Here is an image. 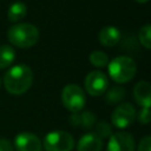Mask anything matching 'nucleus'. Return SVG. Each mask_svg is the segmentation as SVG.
<instances>
[{
  "label": "nucleus",
  "instance_id": "obj_1",
  "mask_svg": "<svg viewBox=\"0 0 151 151\" xmlns=\"http://www.w3.org/2000/svg\"><path fill=\"white\" fill-rule=\"evenodd\" d=\"M32 81V70L25 64H17L12 66L4 77V85L6 90L15 96L25 93L31 87Z\"/></svg>",
  "mask_w": 151,
  "mask_h": 151
},
{
  "label": "nucleus",
  "instance_id": "obj_2",
  "mask_svg": "<svg viewBox=\"0 0 151 151\" xmlns=\"http://www.w3.org/2000/svg\"><path fill=\"white\" fill-rule=\"evenodd\" d=\"M7 38L14 46L27 48L37 44L39 40V29L33 24L19 22L9 27L7 32Z\"/></svg>",
  "mask_w": 151,
  "mask_h": 151
},
{
  "label": "nucleus",
  "instance_id": "obj_3",
  "mask_svg": "<svg viewBox=\"0 0 151 151\" xmlns=\"http://www.w3.org/2000/svg\"><path fill=\"white\" fill-rule=\"evenodd\" d=\"M107 70L110 77L116 83H127L134 77L137 66L132 58L127 55H118L109 63Z\"/></svg>",
  "mask_w": 151,
  "mask_h": 151
},
{
  "label": "nucleus",
  "instance_id": "obj_4",
  "mask_svg": "<svg viewBox=\"0 0 151 151\" xmlns=\"http://www.w3.org/2000/svg\"><path fill=\"white\" fill-rule=\"evenodd\" d=\"M42 146L46 151H71L74 146V139L66 131H51L45 136Z\"/></svg>",
  "mask_w": 151,
  "mask_h": 151
},
{
  "label": "nucleus",
  "instance_id": "obj_5",
  "mask_svg": "<svg viewBox=\"0 0 151 151\" xmlns=\"http://www.w3.org/2000/svg\"><path fill=\"white\" fill-rule=\"evenodd\" d=\"M61 101L68 111L77 113L85 106L86 97L80 86L77 84H68L63 88Z\"/></svg>",
  "mask_w": 151,
  "mask_h": 151
},
{
  "label": "nucleus",
  "instance_id": "obj_6",
  "mask_svg": "<svg viewBox=\"0 0 151 151\" xmlns=\"http://www.w3.org/2000/svg\"><path fill=\"white\" fill-rule=\"evenodd\" d=\"M85 90L91 96H101L105 93L109 86V79L106 74L101 71H91L84 80Z\"/></svg>",
  "mask_w": 151,
  "mask_h": 151
},
{
  "label": "nucleus",
  "instance_id": "obj_7",
  "mask_svg": "<svg viewBox=\"0 0 151 151\" xmlns=\"http://www.w3.org/2000/svg\"><path fill=\"white\" fill-rule=\"evenodd\" d=\"M136 118V110L130 103L119 104L111 114V122L117 129H126Z\"/></svg>",
  "mask_w": 151,
  "mask_h": 151
},
{
  "label": "nucleus",
  "instance_id": "obj_8",
  "mask_svg": "<svg viewBox=\"0 0 151 151\" xmlns=\"http://www.w3.org/2000/svg\"><path fill=\"white\" fill-rule=\"evenodd\" d=\"M106 151H134V140L129 132H116L109 138Z\"/></svg>",
  "mask_w": 151,
  "mask_h": 151
},
{
  "label": "nucleus",
  "instance_id": "obj_9",
  "mask_svg": "<svg viewBox=\"0 0 151 151\" xmlns=\"http://www.w3.org/2000/svg\"><path fill=\"white\" fill-rule=\"evenodd\" d=\"M17 151H41L42 145L40 139L31 132H21L14 139Z\"/></svg>",
  "mask_w": 151,
  "mask_h": 151
},
{
  "label": "nucleus",
  "instance_id": "obj_10",
  "mask_svg": "<svg viewBox=\"0 0 151 151\" xmlns=\"http://www.w3.org/2000/svg\"><path fill=\"white\" fill-rule=\"evenodd\" d=\"M133 97L142 107H150L151 104V86L147 81H138L133 87Z\"/></svg>",
  "mask_w": 151,
  "mask_h": 151
},
{
  "label": "nucleus",
  "instance_id": "obj_11",
  "mask_svg": "<svg viewBox=\"0 0 151 151\" xmlns=\"http://www.w3.org/2000/svg\"><path fill=\"white\" fill-rule=\"evenodd\" d=\"M120 37H122V33H120L119 28L116 26H112V25L103 27L98 35L100 44L106 47H112L116 44H118V41L120 40Z\"/></svg>",
  "mask_w": 151,
  "mask_h": 151
},
{
  "label": "nucleus",
  "instance_id": "obj_12",
  "mask_svg": "<svg viewBox=\"0 0 151 151\" xmlns=\"http://www.w3.org/2000/svg\"><path fill=\"white\" fill-rule=\"evenodd\" d=\"M103 140L94 133H85L77 144V151H101Z\"/></svg>",
  "mask_w": 151,
  "mask_h": 151
},
{
  "label": "nucleus",
  "instance_id": "obj_13",
  "mask_svg": "<svg viewBox=\"0 0 151 151\" xmlns=\"http://www.w3.org/2000/svg\"><path fill=\"white\" fill-rule=\"evenodd\" d=\"M70 122L73 126H81L83 129H91L96 124V116L90 112L85 111L81 113H72L70 117Z\"/></svg>",
  "mask_w": 151,
  "mask_h": 151
},
{
  "label": "nucleus",
  "instance_id": "obj_14",
  "mask_svg": "<svg viewBox=\"0 0 151 151\" xmlns=\"http://www.w3.org/2000/svg\"><path fill=\"white\" fill-rule=\"evenodd\" d=\"M27 13V6L22 1L13 2L7 11V17L11 21H19L21 20Z\"/></svg>",
  "mask_w": 151,
  "mask_h": 151
},
{
  "label": "nucleus",
  "instance_id": "obj_15",
  "mask_svg": "<svg viewBox=\"0 0 151 151\" xmlns=\"http://www.w3.org/2000/svg\"><path fill=\"white\" fill-rule=\"evenodd\" d=\"M15 58V51L9 45L0 46V68H5L9 66Z\"/></svg>",
  "mask_w": 151,
  "mask_h": 151
},
{
  "label": "nucleus",
  "instance_id": "obj_16",
  "mask_svg": "<svg viewBox=\"0 0 151 151\" xmlns=\"http://www.w3.org/2000/svg\"><path fill=\"white\" fill-rule=\"evenodd\" d=\"M125 97V90L120 86H113L106 92V100L110 104H117Z\"/></svg>",
  "mask_w": 151,
  "mask_h": 151
},
{
  "label": "nucleus",
  "instance_id": "obj_17",
  "mask_svg": "<svg viewBox=\"0 0 151 151\" xmlns=\"http://www.w3.org/2000/svg\"><path fill=\"white\" fill-rule=\"evenodd\" d=\"M90 63L96 67H104L109 64V57L103 51H93L90 53Z\"/></svg>",
  "mask_w": 151,
  "mask_h": 151
},
{
  "label": "nucleus",
  "instance_id": "obj_18",
  "mask_svg": "<svg viewBox=\"0 0 151 151\" xmlns=\"http://www.w3.org/2000/svg\"><path fill=\"white\" fill-rule=\"evenodd\" d=\"M138 38H139V41L142 42V45L144 47H146V48L151 47V26L149 24L140 27L139 33H138Z\"/></svg>",
  "mask_w": 151,
  "mask_h": 151
},
{
  "label": "nucleus",
  "instance_id": "obj_19",
  "mask_svg": "<svg viewBox=\"0 0 151 151\" xmlns=\"http://www.w3.org/2000/svg\"><path fill=\"white\" fill-rule=\"evenodd\" d=\"M97 137H99L101 140L110 137L112 134V127L109 123L106 122H100L96 125V132H93Z\"/></svg>",
  "mask_w": 151,
  "mask_h": 151
},
{
  "label": "nucleus",
  "instance_id": "obj_20",
  "mask_svg": "<svg viewBox=\"0 0 151 151\" xmlns=\"http://www.w3.org/2000/svg\"><path fill=\"white\" fill-rule=\"evenodd\" d=\"M138 120L142 124H147L150 122V107H142L138 112Z\"/></svg>",
  "mask_w": 151,
  "mask_h": 151
},
{
  "label": "nucleus",
  "instance_id": "obj_21",
  "mask_svg": "<svg viewBox=\"0 0 151 151\" xmlns=\"http://www.w3.org/2000/svg\"><path fill=\"white\" fill-rule=\"evenodd\" d=\"M138 151H151V137L145 136L138 145Z\"/></svg>",
  "mask_w": 151,
  "mask_h": 151
},
{
  "label": "nucleus",
  "instance_id": "obj_22",
  "mask_svg": "<svg viewBox=\"0 0 151 151\" xmlns=\"http://www.w3.org/2000/svg\"><path fill=\"white\" fill-rule=\"evenodd\" d=\"M0 151H14V150L9 140L5 138H0Z\"/></svg>",
  "mask_w": 151,
  "mask_h": 151
},
{
  "label": "nucleus",
  "instance_id": "obj_23",
  "mask_svg": "<svg viewBox=\"0 0 151 151\" xmlns=\"http://www.w3.org/2000/svg\"><path fill=\"white\" fill-rule=\"evenodd\" d=\"M137 2H140V4H144V2H147V0H136Z\"/></svg>",
  "mask_w": 151,
  "mask_h": 151
}]
</instances>
